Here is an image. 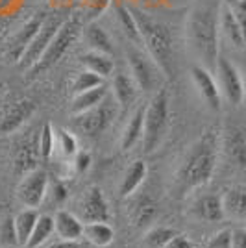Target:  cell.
<instances>
[{
  "label": "cell",
  "instance_id": "obj_1",
  "mask_svg": "<svg viewBox=\"0 0 246 248\" xmlns=\"http://www.w3.org/2000/svg\"><path fill=\"white\" fill-rule=\"evenodd\" d=\"M224 0H191L185 17V39L189 48L204 63L215 69L220 43V13Z\"/></svg>",
  "mask_w": 246,
  "mask_h": 248
},
{
  "label": "cell",
  "instance_id": "obj_2",
  "mask_svg": "<svg viewBox=\"0 0 246 248\" xmlns=\"http://www.w3.org/2000/svg\"><path fill=\"white\" fill-rule=\"evenodd\" d=\"M220 150V130L216 126L207 128L204 134L189 146L176 172V189L184 197L189 191L205 186L216 169Z\"/></svg>",
  "mask_w": 246,
  "mask_h": 248
},
{
  "label": "cell",
  "instance_id": "obj_3",
  "mask_svg": "<svg viewBox=\"0 0 246 248\" xmlns=\"http://www.w3.org/2000/svg\"><path fill=\"white\" fill-rule=\"evenodd\" d=\"M134 13L139 33H141V41L146 54L152 58V62L157 65V69L161 71L167 80H174L176 78V46L174 37L170 28L165 22L157 21L154 15L139 10V8H130Z\"/></svg>",
  "mask_w": 246,
  "mask_h": 248
},
{
  "label": "cell",
  "instance_id": "obj_4",
  "mask_svg": "<svg viewBox=\"0 0 246 248\" xmlns=\"http://www.w3.org/2000/svg\"><path fill=\"white\" fill-rule=\"evenodd\" d=\"M167 126H169V94L165 89H159L144 111L143 150L146 154H152L161 145Z\"/></svg>",
  "mask_w": 246,
  "mask_h": 248
},
{
  "label": "cell",
  "instance_id": "obj_5",
  "mask_svg": "<svg viewBox=\"0 0 246 248\" xmlns=\"http://www.w3.org/2000/svg\"><path fill=\"white\" fill-rule=\"evenodd\" d=\"M80 31H82V26H80L78 21H72V19L63 21L58 33L54 35V39H52L50 45H48V48H46L45 54L41 56V60L30 69L31 76H37V74H41V73H45V71L52 69V67L67 54V50L71 48L72 45H74V41H76L78 35H80Z\"/></svg>",
  "mask_w": 246,
  "mask_h": 248
},
{
  "label": "cell",
  "instance_id": "obj_6",
  "mask_svg": "<svg viewBox=\"0 0 246 248\" xmlns=\"http://www.w3.org/2000/svg\"><path fill=\"white\" fill-rule=\"evenodd\" d=\"M126 60H128L130 71H132V78L135 80L137 87L141 91H152V89H155L161 71L152 62V58L144 50H141V46L130 45L126 48Z\"/></svg>",
  "mask_w": 246,
  "mask_h": 248
},
{
  "label": "cell",
  "instance_id": "obj_7",
  "mask_svg": "<svg viewBox=\"0 0 246 248\" xmlns=\"http://www.w3.org/2000/svg\"><path fill=\"white\" fill-rule=\"evenodd\" d=\"M215 74H216V83H218L220 94L230 104L239 106V104L243 102V98H245L246 94L243 73L228 58L218 56L215 65Z\"/></svg>",
  "mask_w": 246,
  "mask_h": 248
},
{
  "label": "cell",
  "instance_id": "obj_8",
  "mask_svg": "<svg viewBox=\"0 0 246 248\" xmlns=\"http://www.w3.org/2000/svg\"><path fill=\"white\" fill-rule=\"evenodd\" d=\"M117 108L119 106L115 102V98L106 96L98 106H94V108L80 115H74V124L80 132L94 137V135L102 134L104 130L109 126V123L115 119V115L119 111Z\"/></svg>",
  "mask_w": 246,
  "mask_h": 248
},
{
  "label": "cell",
  "instance_id": "obj_9",
  "mask_svg": "<svg viewBox=\"0 0 246 248\" xmlns=\"http://www.w3.org/2000/svg\"><path fill=\"white\" fill-rule=\"evenodd\" d=\"M63 24V21H60L58 17H50V19H45L43 26L39 28V31L35 33V37L30 41V45L26 46L24 54L19 60V67L24 71H30L35 63L41 60V56L45 54V50L48 48L50 41L54 39V35L58 33L60 26Z\"/></svg>",
  "mask_w": 246,
  "mask_h": 248
},
{
  "label": "cell",
  "instance_id": "obj_10",
  "mask_svg": "<svg viewBox=\"0 0 246 248\" xmlns=\"http://www.w3.org/2000/svg\"><path fill=\"white\" fill-rule=\"evenodd\" d=\"M46 193H48V174L43 169L28 170L17 187V198L24 207L41 206Z\"/></svg>",
  "mask_w": 246,
  "mask_h": 248
},
{
  "label": "cell",
  "instance_id": "obj_11",
  "mask_svg": "<svg viewBox=\"0 0 246 248\" xmlns=\"http://www.w3.org/2000/svg\"><path fill=\"white\" fill-rule=\"evenodd\" d=\"M220 148L231 165L246 169V132L241 126L228 124L220 132Z\"/></svg>",
  "mask_w": 246,
  "mask_h": 248
},
{
  "label": "cell",
  "instance_id": "obj_12",
  "mask_svg": "<svg viewBox=\"0 0 246 248\" xmlns=\"http://www.w3.org/2000/svg\"><path fill=\"white\" fill-rule=\"evenodd\" d=\"M191 78H193L196 91H198V94L204 100L205 106L209 109H213V111H218L220 109L222 94H220L218 83H216L215 76L211 74V71L205 69L204 65H195L191 69Z\"/></svg>",
  "mask_w": 246,
  "mask_h": 248
},
{
  "label": "cell",
  "instance_id": "obj_13",
  "mask_svg": "<svg viewBox=\"0 0 246 248\" xmlns=\"http://www.w3.org/2000/svg\"><path fill=\"white\" fill-rule=\"evenodd\" d=\"M82 220L87 222H108L109 220V206L106 202L104 191L100 187L92 186L85 191L83 200L80 204Z\"/></svg>",
  "mask_w": 246,
  "mask_h": 248
},
{
  "label": "cell",
  "instance_id": "obj_14",
  "mask_svg": "<svg viewBox=\"0 0 246 248\" xmlns=\"http://www.w3.org/2000/svg\"><path fill=\"white\" fill-rule=\"evenodd\" d=\"M33 113H35V104L31 102V100L22 98L19 102H15L10 109H8V113L4 115L2 123H0V134L8 135V134L17 132L28 119H31Z\"/></svg>",
  "mask_w": 246,
  "mask_h": 248
},
{
  "label": "cell",
  "instance_id": "obj_15",
  "mask_svg": "<svg viewBox=\"0 0 246 248\" xmlns=\"http://www.w3.org/2000/svg\"><path fill=\"white\" fill-rule=\"evenodd\" d=\"M43 22H45V19H43L41 15H35V17H31L28 22H24L21 30L13 35L11 45H10V58L13 62L19 63L21 56L24 54V50H26V46H28L31 39L35 37V33L39 31V28L43 26Z\"/></svg>",
  "mask_w": 246,
  "mask_h": 248
},
{
  "label": "cell",
  "instance_id": "obj_16",
  "mask_svg": "<svg viewBox=\"0 0 246 248\" xmlns=\"http://www.w3.org/2000/svg\"><path fill=\"white\" fill-rule=\"evenodd\" d=\"M113 98L117 106L121 108V111H126L132 104L135 102V96H137V83L132 76L124 73H117L113 78Z\"/></svg>",
  "mask_w": 246,
  "mask_h": 248
},
{
  "label": "cell",
  "instance_id": "obj_17",
  "mask_svg": "<svg viewBox=\"0 0 246 248\" xmlns=\"http://www.w3.org/2000/svg\"><path fill=\"white\" fill-rule=\"evenodd\" d=\"M54 228L60 239L65 241H78L83 237V222L71 211L60 209L54 217Z\"/></svg>",
  "mask_w": 246,
  "mask_h": 248
},
{
  "label": "cell",
  "instance_id": "obj_18",
  "mask_svg": "<svg viewBox=\"0 0 246 248\" xmlns=\"http://www.w3.org/2000/svg\"><path fill=\"white\" fill-rule=\"evenodd\" d=\"M193 215L205 222H218L224 218L222 198L216 195H204L193 204Z\"/></svg>",
  "mask_w": 246,
  "mask_h": 248
},
{
  "label": "cell",
  "instance_id": "obj_19",
  "mask_svg": "<svg viewBox=\"0 0 246 248\" xmlns=\"http://www.w3.org/2000/svg\"><path fill=\"white\" fill-rule=\"evenodd\" d=\"M148 174V167H146V161L143 159H137L132 165L126 169V172L123 176V182H121V187H119V193L123 198L132 197L135 191L141 187V184L144 182V178Z\"/></svg>",
  "mask_w": 246,
  "mask_h": 248
},
{
  "label": "cell",
  "instance_id": "obj_20",
  "mask_svg": "<svg viewBox=\"0 0 246 248\" xmlns=\"http://www.w3.org/2000/svg\"><path fill=\"white\" fill-rule=\"evenodd\" d=\"M83 41L89 45V48L94 52H102V54H113V41L109 33L104 30L98 22H89L83 28Z\"/></svg>",
  "mask_w": 246,
  "mask_h": 248
},
{
  "label": "cell",
  "instance_id": "obj_21",
  "mask_svg": "<svg viewBox=\"0 0 246 248\" xmlns=\"http://www.w3.org/2000/svg\"><path fill=\"white\" fill-rule=\"evenodd\" d=\"M224 213L231 218H246V186L230 187L222 197Z\"/></svg>",
  "mask_w": 246,
  "mask_h": 248
},
{
  "label": "cell",
  "instance_id": "obj_22",
  "mask_svg": "<svg viewBox=\"0 0 246 248\" xmlns=\"http://www.w3.org/2000/svg\"><path fill=\"white\" fill-rule=\"evenodd\" d=\"M115 19L119 28L123 30V33L128 37V41L137 45V46H143L141 41V33H139V26L135 21L134 13L130 10V6H124V4H117L115 6Z\"/></svg>",
  "mask_w": 246,
  "mask_h": 248
},
{
  "label": "cell",
  "instance_id": "obj_23",
  "mask_svg": "<svg viewBox=\"0 0 246 248\" xmlns=\"http://www.w3.org/2000/svg\"><path fill=\"white\" fill-rule=\"evenodd\" d=\"M144 111H146V108H144V106L143 108H139V109L130 117V121L126 123V128H124L123 137H121V146H123V150H130V148H134L135 143H137L139 139H143Z\"/></svg>",
  "mask_w": 246,
  "mask_h": 248
},
{
  "label": "cell",
  "instance_id": "obj_24",
  "mask_svg": "<svg viewBox=\"0 0 246 248\" xmlns=\"http://www.w3.org/2000/svg\"><path fill=\"white\" fill-rule=\"evenodd\" d=\"M80 62H82V65L87 71L98 74L102 78L111 76L113 71H115V63H113L111 56L109 54H102V52L89 50L87 54H83L82 58H80Z\"/></svg>",
  "mask_w": 246,
  "mask_h": 248
},
{
  "label": "cell",
  "instance_id": "obj_25",
  "mask_svg": "<svg viewBox=\"0 0 246 248\" xmlns=\"http://www.w3.org/2000/svg\"><path fill=\"white\" fill-rule=\"evenodd\" d=\"M106 96H108V85H106V83L100 85V87L89 89V91H85V93L74 94L72 106H71V113L72 115L83 113V111L91 109V108H94V106H98Z\"/></svg>",
  "mask_w": 246,
  "mask_h": 248
},
{
  "label": "cell",
  "instance_id": "obj_26",
  "mask_svg": "<svg viewBox=\"0 0 246 248\" xmlns=\"http://www.w3.org/2000/svg\"><path fill=\"white\" fill-rule=\"evenodd\" d=\"M220 35H224L233 46H245L246 45L243 30H241L237 19L233 17V13L226 6V2L222 6V13H220Z\"/></svg>",
  "mask_w": 246,
  "mask_h": 248
},
{
  "label": "cell",
  "instance_id": "obj_27",
  "mask_svg": "<svg viewBox=\"0 0 246 248\" xmlns=\"http://www.w3.org/2000/svg\"><path fill=\"white\" fill-rule=\"evenodd\" d=\"M13 218H15V230H17L19 245H21V247H26L31 232H33V228H35V222H37V218H39V213L35 211V207H24V209L19 211Z\"/></svg>",
  "mask_w": 246,
  "mask_h": 248
},
{
  "label": "cell",
  "instance_id": "obj_28",
  "mask_svg": "<svg viewBox=\"0 0 246 248\" xmlns=\"http://www.w3.org/2000/svg\"><path fill=\"white\" fill-rule=\"evenodd\" d=\"M83 237L94 247H109L115 239V232L108 222H87L83 224Z\"/></svg>",
  "mask_w": 246,
  "mask_h": 248
},
{
  "label": "cell",
  "instance_id": "obj_29",
  "mask_svg": "<svg viewBox=\"0 0 246 248\" xmlns=\"http://www.w3.org/2000/svg\"><path fill=\"white\" fill-rule=\"evenodd\" d=\"M54 232H56V228H54V217H50V215H39L26 247L39 248L43 243H46V239L50 237Z\"/></svg>",
  "mask_w": 246,
  "mask_h": 248
},
{
  "label": "cell",
  "instance_id": "obj_30",
  "mask_svg": "<svg viewBox=\"0 0 246 248\" xmlns=\"http://www.w3.org/2000/svg\"><path fill=\"white\" fill-rule=\"evenodd\" d=\"M157 213L155 209V204L150 200V198H141L135 202L134 209L130 211V217L134 218V224L135 226H146L148 222H152Z\"/></svg>",
  "mask_w": 246,
  "mask_h": 248
},
{
  "label": "cell",
  "instance_id": "obj_31",
  "mask_svg": "<svg viewBox=\"0 0 246 248\" xmlns=\"http://www.w3.org/2000/svg\"><path fill=\"white\" fill-rule=\"evenodd\" d=\"M174 235H178V233H176V230H172V228L155 226L146 232V235H144V245L148 248H165L170 243V239L174 237Z\"/></svg>",
  "mask_w": 246,
  "mask_h": 248
},
{
  "label": "cell",
  "instance_id": "obj_32",
  "mask_svg": "<svg viewBox=\"0 0 246 248\" xmlns=\"http://www.w3.org/2000/svg\"><path fill=\"white\" fill-rule=\"evenodd\" d=\"M104 85V78L102 76H98V74L91 73V71H83L76 76V80L72 83V93L74 94H80V93H85V91H89V89H94V87H100Z\"/></svg>",
  "mask_w": 246,
  "mask_h": 248
},
{
  "label": "cell",
  "instance_id": "obj_33",
  "mask_svg": "<svg viewBox=\"0 0 246 248\" xmlns=\"http://www.w3.org/2000/svg\"><path fill=\"white\" fill-rule=\"evenodd\" d=\"M37 143H39V155H41L43 159H48L52 155V152H54V146H56V134L52 130L50 123L43 124Z\"/></svg>",
  "mask_w": 246,
  "mask_h": 248
},
{
  "label": "cell",
  "instance_id": "obj_34",
  "mask_svg": "<svg viewBox=\"0 0 246 248\" xmlns=\"http://www.w3.org/2000/svg\"><path fill=\"white\" fill-rule=\"evenodd\" d=\"M0 243L4 247H15L19 245L17 230H15V218L4 217L0 220Z\"/></svg>",
  "mask_w": 246,
  "mask_h": 248
},
{
  "label": "cell",
  "instance_id": "obj_35",
  "mask_svg": "<svg viewBox=\"0 0 246 248\" xmlns=\"http://www.w3.org/2000/svg\"><path fill=\"white\" fill-rule=\"evenodd\" d=\"M56 145L62 150V154L65 157H72L78 152V143H76V137L72 134H69L67 130H58L56 135Z\"/></svg>",
  "mask_w": 246,
  "mask_h": 248
},
{
  "label": "cell",
  "instance_id": "obj_36",
  "mask_svg": "<svg viewBox=\"0 0 246 248\" xmlns=\"http://www.w3.org/2000/svg\"><path fill=\"white\" fill-rule=\"evenodd\" d=\"M226 6L230 8V11L233 13V17L237 19L241 30H243V35H245L246 41V0H224Z\"/></svg>",
  "mask_w": 246,
  "mask_h": 248
},
{
  "label": "cell",
  "instance_id": "obj_37",
  "mask_svg": "<svg viewBox=\"0 0 246 248\" xmlns=\"http://www.w3.org/2000/svg\"><path fill=\"white\" fill-rule=\"evenodd\" d=\"M209 248H231V230H220L209 241Z\"/></svg>",
  "mask_w": 246,
  "mask_h": 248
},
{
  "label": "cell",
  "instance_id": "obj_38",
  "mask_svg": "<svg viewBox=\"0 0 246 248\" xmlns=\"http://www.w3.org/2000/svg\"><path fill=\"white\" fill-rule=\"evenodd\" d=\"M91 165V154L85 152V150H80L74 155V170L76 172H85Z\"/></svg>",
  "mask_w": 246,
  "mask_h": 248
},
{
  "label": "cell",
  "instance_id": "obj_39",
  "mask_svg": "<svg viewBox=\"0 0 246 248\" xmlns=\"http://www.w3.org/2000/svg\"><path fill=\"white\" fill-rule=\"evenodd\" d=\"M231 248H246L245 228H235V230H231Z\"/></svg>",
  "mask_w": 246,
  "mask_h": 248
},
{
  "label": "cell",
  "instance_id": "obj_40",
  "mask_svg": "<svg viewBox=\"0 0 246 248\" xmlns=\"http://www.w3.org/2000/svg\"><path fill=\"white\" fill-rule=\"evenodd\" d=\"M165 248H196V247L189 239L185 237V235H180V233H178V235H174V237L170 239V243Z\"/></svg>",
  "mask_w": 246,
  "mask_h": 248
},
{
  "label": "cell",
  "instance_id": "obj_41",
  "mask_svg": "<svg viewBox=\"0 0 246 248\" xmlns=\"http://www.w3.org/2000/svg\"><path fill=\"white\" fill-rule=\"evenodd\" d=\"M111 0H87V10L92 13V17H96L100 11H104L109 6Z\"/></svg>",
  "mask_w": 246,
  "mask_h": 248
},
{
  "label": "cell",
  "instance_id": "obj_42",
  "mask_svg": "<svg viewBox=\"0 0 246 248\" xmlns=\"http://www.w3.org/2000/svg\"><path fill=\"white\" fill-rule=\"evenodd\" d=\"M48 248H87L83 243H80V239L78 241H65V239H60L58 243H54L50 245Z\"/></svg>",
  "mask_w": 246,
  "mask_h": 248
},
{
  "label": "cell",
  "instance_id": "obj_43",
  "mask_svg": "<svg viewBox=\"0 0 246 248\" xmlns=\"http://www.w3.org/2000/svg\"><path fill=\"white\" fill-rule=\"evenodd\" d=\"M52 198L58 200V202H63L67 198V189L62 186V184H56L54 189H52Z\"/></svg>",
  "mask_w": 246,
  "mask_h": 248
},
{
  "label": "cell",
  "instance_id": "obj_44",
  "mask_svg": "<svg viewBox=\"0 0 246 248\" xmlns=\"http://www.w3.org/2000/svg\"><path fill=\"white\" fill-rule=\"evenodd\" d=\"M243 80H245V91H246V60H245V63H243Z\"/></svg>",
  "mask_w": 246,
  "mask_h": 248
},
{
  "label": "cell",
  "instance_id": "obj_45",
  "mask_svg": "<svg viewBox=\"0 0 246 248\" xmlns=\"http://www.w3.org/2000/svg\"><path fill=\"white\" fill-rule=\"evenodd\" d=\"M2 91H4V82H0V94H2Z\"/></svg>",
  "mask_w": 246,
  "mask_h": 248
}]
</instances>
